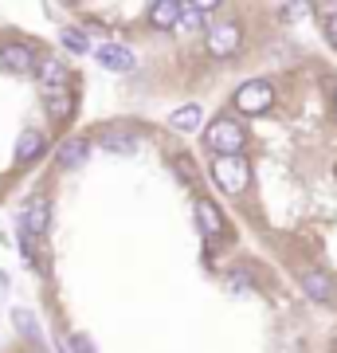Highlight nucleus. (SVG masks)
I'll use <instances>...</instances> for the list:
<instances>
[{
    "label": "nucleus",
    "instance_id": "412c9836",
    "mask_svg": "<svg viewBox=\"0 0 337 353\" xmlns=\"http://www.w3.org/2000/svg\"><path fill=\"white\" fill-rule=\"evenodd\" d=\"M322 32H325V39H329V48L337 51V12H329L322 20Z\"/></svg>",
    "mask_w": 337,
    "mask_h": 353
},
{
    "label": "nucleus",
    "instance_id": "a211bd4d",
    "mask_svg": "<svg viewBox=\"0 0 337 353\" xmlns=\"http://www.w3.org/2000/svg\"><path fill=\"white\" fill-rule=\"evenodd\" d=\"M59 43L67 51H75V55H90V51H94V43H90V36L87 32H83V28H59Z\"/></svg>",
    "mask_w": 337,
    "mask_h": 353
},
{
    "label": "nucleus",
    "instance_id": "4468645a",
    "mask_svg": "<svg viewBox=\"0 0 337 353\" xmlns=\"http://www.w3.org/2000/svg\"><path fill=\"white\" fill-rule=\"evenodd\" d=\"M302 290L310 294V303H334V279L325 271H306L302 275Z\"/></svg>",
    "mask_w": 337,
    "mask_h": 353
},
{
    "label": "nucleus",
    "instance_id": "0eeeda50",
    "mask_svg": "<svg viewBox=\"0 0 337 353\" xmlns=\"http://www.w3.org/2000/svg\"><path fill=\"white\" fill-rule=\"evenodd\" d=\"M94 59H99V67H106V71H118V75H125V71H134V51L125 48V43H99L94 48Z\"/></svg>",
    "mask_w": 337,
    "mask_h": 353
},
{
    "label": "nucleus",
    "instance_id": "20e7f679",
    "mask_svg": "<svg viewBox=\"0 0 337 353\" xmlns=\"http://www.w3.org/2000/svg\"><path fill=\"white\" fill-rule=\"evenodd\" d=\"M232 106H236V114L259 118V114H267L275 106V87H271L267 79H251V83H243V87L232 94Z\"/></svg>",
    "mask_w": 337,
    "mask_h": 353
},
{
    "label": "nucleus",
    "instance_id": "5701e85b",
    "mask_svg": "<svg viewBox=\"0 0 337 353\" xmlns=\"http://www.w3.org/2000/svg\"><path fill=\"white\" fill-rule=\"evenodd\" d=\"M176 169H181V176H185V181H196V165L188 161V157H176Z\"/></svg>",
    "mask_w": 337,
    "mask_h": 353
},
{
    "label": "nucleus",
    "instance_id": "6ab92c4d",
    "mask_svg": "<svg viewBox=\"0 0 337 353\" xmlns=\"http://www.w3.org/2000/svg\"><path fill=\"white\" fill-rule=\"evenodd\" d=\"M12 326L24 334L28 341H39L43 334H39V322H36V314H28V310H12Z\"/></svg>",
    "mask_w": 337,
    "mask_h": 353
},
{
    "label": "nucleus",
    "instance_id": "9d476101",
    "mask_svg": "<svg viewBox=\"0 0 337 353\" xmlns=\"http://www.w3.org/2000/svg\"><path fill=\"white\" fill-rule=\"evenodd\" d=\"M43 150H48V138H43V130H24L20 138H16V165H32L43 157Z\"/></svg>",
    "mask_w": 337,
    "mask_h": 353
},
{
    "label": "nucleus",
    "instance_id": "1a4fd4ad",
    "mask_svg": "<svg viewBox=\"0 0 337 353\" xmlns=\"http://www.w3.org/2000/svg\"><path fill=\"white\" fill-rule=\"evenodd\" d=\"M196 224H200V232H204L208 240H216V236H224V232H227L224 212L216 208L212 196H200V201H196Z\"/></svg>",
    "mask_w": 337,
    "mask_h": 353
},
{
    "label": "nucleus",
    "instance_id": "f8f14e48",
    "mask_svg": "<svg viewBox=\"0 0 337 353\" xmlns=\"http://www.w3.org/2000/svg\"><path fill=\"white\" fill-rule=\"evenodd\" d=\"M169 126H173L176 134H196V130L204 126V110H200L196 102H185V106H176V110L169 114Z\"/></svg>",
    "mask_w": 337,
    "mask_h": 353
},
{
    "label": "nucleus",
    "instance_id": "4be33fe9",
    "mask_svg": "<svg viewBox=\"0 0 337 353\" xmlns=\"http://www.w3.org/2000/svg\"><path fill=\"white\" fill-rule=\"evenodd\" d=\"M71 350L75 353H94V341H90L87 334H71Z\"/></svg>",
    "mask_w": 337,
    "mask_h": 353
},
{
    "label": "nucleus",
    "instance_id": "2eb2a0df",
    "mask_svg": "<svg viewBox=\"0 0 337 353\" xmlns=\"http://www.w3.org/2000/svg\"><path fill=\"white\" fill-rule=\"evenodd\" d=\"M99 141L106 145V150H114V153H134L138 150V138H134L130 130H122V126H106L99 134Z\"/></svg>",
    "mask_w": 337,
    "mask_h": 353
},
{
    "label": "nucleus",
    "instance_id": "f03ea898",
    "mask_svg": "<svg viewBox=\"0 0 337 353\" xmlns=\"http://www.w3.org/2000/svg\"><path fill=\"white\" fill-rule=\"evenodd\" d=\"M208 173H212V181L227 192V196H243V192L251 189V165H247V157H212Z\"/></svg>",
    "mask_w": 337,
    "mask_h": 353
},
{
    "label": "nucleus",
    "instance_id": "dca6fc26",
    "mask_svg": "<svg viewBox=\"0 0 337 353\" xmlns=\"http://www.w3.org/2000/svg\"><path fill=\"white\" fill-rule=\"evenodd\" d=\"M43 106H48L51 122H67L75 114V94L71 90H55V94H43Z\"/></svg>",
    "mask_w": 337,
    "mask_h": 353
},
{
    "label": "nucleus",
    "instance_id": "f257e3e1",
    "mask_svg": "<svg viewBox=\"0 0 337 353\" xmlns=\"http://www.w3.org/2000/svg\"><path fill=\"white\" fill-rule=\"evenodd\" d=\"M204 145L212 150V157H243V145H247V130L239 126L236 118H212L204 126Z\"/></svg>",
    "mask_w": 337,
    "mask_h": 353
},
{
    "label": "nucleus",
    "instance_id": "39448f33",
    "mask_svg": "<svg viewBox=\"0 0 337 353\" xmlns=\"http://www.w3.org/2000/svg\"><path fill=\"white\" fill-rule=\"evenodd\" d=\"M36 79H39V87H43V94H55V90H67L71 71H67V63H63L59 55H39L36 59Z\"/></svg>",
    "mask_w": 337,
    "mask_h": 353
},
{
    "label": "nucleus",
    "instance_id": "aec40b11",
    "mask_svg": "<svg viewBox=\"0 0 337 353\" xmlns=\"http://www.w3.org/2000/svg\"><path fill=\"white\" fill-rule=\"evenodd\" d=\"M255 279H251V271L247 267H232V275H227V287H236V290H243V287H251Z\"/></svg>",
    "mask_w": 337,
    "mask_h": 353
},
{
    "label": "nucleus",
    "instance_id": "ddd939ff",
    "mask_svg": "<svg viewBox=\"0 0 337 353\" xmlns=\"http://www.w3.org/2000/svg\"><path fill=\"white\" fill-rule=\"evenodd\" d=\"M145 16H150V28L169 32V28H176V20H181V4H176V0H153Z\"/></svg>",
    "mask_w": 337,
    "mask_h": 353
},
{
    "label": "nucleus",
    "instance_id": "7ed1b4c3",
    "mask_svg": "<svg viewBox=\"0 0 337 353\" xmlns=\"http://www.w3.org/2000/svg\"><path fill=\"white\" fill-rule=\"evenodd\" d=\"M204 48H208L212 59H232V55L243 48V28H239L236 20H208Z\"/></svg>",
    "mask_w": 337,
    "mask_h": 353
},
{
    "label": "nucleus",
    "instance_id": "9b49d317",
    "mask_svg": "<svg viewBox=\"0 0 337 353\" xmlns=\"http://www.w3.org/2000/svg\"><path fill=\"white\" fill-rule=\"evenodd\" d=\"M87 157H90L87 138H67V141H59V150H55V165H59V169H79Z\"/></svg>",
    "mask_w": 337,
    "mask_h": 353
},
{
    "label": "nucleus",
    "instance_id": "b1692460",
    "mask_svg": "<svg viewBox=\"0 0 337 353\" xmlns=\"http://www.w3.org/2000/svg\"><path fill=\"white\" fill-rule=\"evenodd\" d=\"M334 110H337V90H334Z\"/></svg>",
    "mask_w": 337,
    "mask_h": 353
},
{
    "label": "nucleus",
    "instance_id": "423d86ee",
    "mask_svg": "<svg viewBox=\"0 0 337 353\" xmlns=\"http://www.w3.org/2000/svg\"><path fill=\"white\" fill-rule=\"evenodd\" d=\"M51 228V201L48 196H36V201H28V208H24V216H20V232L24 236H43Z\"/></svg>",
    "mask_w": 337,
    "mask_h": 353
},
{
    "label": "nucleus",
    "instance_id": "f3484780",
    "mask_svg": "<svg viewBox=\"0 0 337 353\" xmlns=\"http://www.w3.org/2000/svg\"><path fill=\"white\" fill-rule=\"evenodd\" d=\"M204 16H212V4H181V20H176V28H181V32L208 28V20H204Z\"/></svg>",
    "mask_w": 337,
    "mask_h": 353
},
{
    "label": "nucleus",
    "instance_id": "6e6552de",
    "mask_svg": "<svg viewBox=\"0 0 337 353\" xmlns=\"http://www.w3.org/2000/svg\"><path fill=\"white\" fill-rule=\"evenodd\" d=\"M36 48H28V43H8V48H0V67L4 71H12V75H28V71H36Z\"/></svg>",
    "mask_w": 337,
    "mask_h": 353
}]
</instances>
